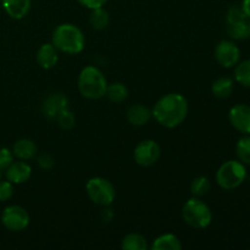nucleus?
Returning a JSON list of instances; mask_svg holds the SVG:
<instances>
[{"mask_svg":"<svg viewBox=\"0 0 250 250\" xmlns=\"http://www.w3.org/2000/svg\"><path fill=\"white\" fill-rule=\"evenodd\" d=\"M242 9H243L244 14L247 15V16L250 19V0H243V2H242Z\"/></svg>","mask_w":250,"mask_h":250,"instance_id":"31","label":"nucleus"},{"mask_svg":"<svg viewBox=\"0 0 250 250\" xmlns=\"http://www.w3.org/2000/svg\"><path fill=\"white\" fill-rule=\"evenodd\" d=\"M0 180H1V170H0Z\"/></svg>","mask_w":250,"mask_h":250,"instance_id":"32","label":"nucleus"},{"mask_svg":"<svg viewBox=\"0 0 250 250\" xmlns=\"http://www.w3.org/2000/svg\"><path fill=\"white\" fill-rule=\"evenodd\" d=\"M126 117L127 121L132 126L141 127L148 124L151 117H153V115H151V110H149V107L144 106L142 104H134L127 110Z\"/></svg>","mask_w":250,"mask_h":250,"instance_id":"16","label":"nucleus"},{"mask_svg":"<svg viewBox=\"0 0 250 250\" xmlns=\"http://www.w3.org/2000/svg\"><path fill=\"white\" fill-rule=\"evenodd\" d=\"M68 98L62 93H53V94L48 95L45 100L42 104V111L43 115L49 120H55L56 116L60 114L62 110L67 109Z\"/></svg>","mask_w":250,"mask_h":250,"instance_id":"10","label":"nucleus"},{"mask_svg":"<svg viewBox=\"0 0 250 250\" xmlns=\"http://www.w3.org/2000/svg\"><path fill=\"white\" fill-rule=\"evenodd\" d=\"M234 80L243 87L250 88V59L237 63L234 70Z\"/></svg>","mask_w":250,"mask_h":250,"instance_id":"23","label":"nucleus"},{"mask_svg":"<svg viewBox=\"0 0 250 250\" xmlns=\"http://www.w3.org/2000/svg\"><path fill=\"white\" fill-rule=\"evenodd\" d=\"M236 153L241 163L250 165V136L243 137L237 142Z\"/></svg>","mask_w":250,"mask_h":250,"instance_id":"25","label":"nucleus"},{"mask_svg":"<svg viewBox=\"0 0 250 250\" xmlns=\"http://www.w3.org/2000/svg\"><path fill=\"white\" fill-rule=\"evenodd\" d=\"M1 224L9 231H23L29 225V214L20 205H10L2 210Z\"/></svg>","mask_w":250,"mask_h":250,"instance_id":"8","label":"nucleus"},{"mask_svg":"<svg viewBox=\"0 0 250 250\" xmlns=\"http://www.w3.org/2000/svg\"><path fill=\"white\" fill-rule=\"evenodd\" d=\"M107 84L104 73L97 66H85L78 75V90L88 100H98L105 97Z\"/></svg>","mask_w":250,"mask_h":250,"instance_id":"3","label":"nucleus"},{"mask_svg":"<svg viewBox=\"0 0 250 250\" xmlns=\"http://www.w3.org/2000/svg\"><path fill=\"white\" fill-rule=\"evenodd\" d=\"M229 120L238 132L250 134V106L246 104H237L229 110Z\"/></svg>","mask_w":250,"mask_h":250,"instance_id":"11","label":"nucleus"},{"mask_svg":"<svg viewBox=\"0 0 250 250\" xmlns=\"http://www.w3.org/2000/svg\"><path fill=\"white\" fill-rule=\"evenodd\" d=\"M36 158L37 161H38V165L41 166V168H43V170H50V168H53L54 165H55L54 158L48 153L39 154Z\"/></svg>","mask_w":250,"mask_h":250,"instance_id":"29","label":"nucleus"},{"mask_svg":"<svg viewBox=\"0 0 250 250\" xmlns=\"http://www.w3.org/2000/svg\"><path fill=\"white\" fill-rule=\"evenodd\" d=\"M234 88V83L229 77H220L214 81L211 85L212 94L220 99H226L232 94Z\"/></svg>","mask_w":250,"mask_h":250,"instance_id":"19","label":"nucleus"},{"mask_svg":"<svg viewBox=\"0 0 250 250\" xmlns=\"http://www.w3.org/2000/svg\"><path fill=\"white\" fill-rule=\"evenodd\" d=\"M51 43L59 50L68 55L80 54L84 49L85 38L82 29L73 23H61L54 29Z\"/></svg>","mask_w":250,"mask_h":250,"instance_id":"2","label":"nucleus"},{"mask_svg":"<svg viewBox=\"0 0 250 250\" xmlns=\"http://www.w3.org/2000/svg\"><path fill=\"white\" fill-rule=\"evenodd\" d=\"M89 23L95 31H103L106 28L110 23V15L106 10L103 7L93 9L89 16Z\"/></svg>","mask_w":250,"mask_h":250,"instance_id":"20","label":"nucleus"},{"mask_svg":"<svg viewBox=\"0 0 250 250\" xmlns=\"http://www.w3.org/2000/svg\"><path fill=\"white\" fill-rule=\"evenodd\" d=\"M88 198L100 207H110L116 198L114 185L104 177H93L85 185Z\"/></svg>","mask_w":250,"mask_h":250,"instance_id":"6","label":"nucleus"},{"mask_svg":"<svg viewBox=\"0 0 250 250\" xmlns=\"http://www.w3.org/2000/svg\"><path fill=\"white\" fill-rule=\"evenodd\" d=\"M6 178L12 185H22L27 182L32 176V167L26 161L19 160L14 161L6 168Z\"/></svg>","mask_w":250,"mask_h":250,"instance_id":"12","label":"nucleus"},{"mask_svg":"<svg viewBox=\"0 0 250 250\" xmlns=\"http://www.w3.org/2000/svg\"><path fill=\"white\" fill-rule=\"evenodd\" d=\"M215 59L225 68L234 67L239 62L241 51L231 41H221L215 48Z\"/></svg>","mask_w":250,"mask_h":250,"instance_id":"9","label":"nucleus"},{"mask_svg":"<svg viewBox=\"0 0 250 250\" xmlns=\"http://www.w3.org/2000/svg\"><path fill=\"white\" fill-rule=\"evenodd\" d=\"M153 250H180L182 249L181 239L173 233H165L155 238L151 244Z\"/></svg>","mask_w":250,"mask_h":250,"instance_id":"18","label":"nucleus"},{"mask_svg":"<svg viewBox=\"0 0 250 250\" xmlns=\"http://www.w3.org/2000/svg\"><path fill=\"white\" fill-rule=\"evenodd\" d=\"M247 178V168L239 160H229L216 172V182L222 189L232 190L242 186Z\"/></svg>","mask_w":250,"mask_h":250,"instance_id":"5","label":"nucleus"},{"mask_svg":"<svg viewBox=\"0 0 250 250\" xmlns=\"http://www.w3.org/2000/svg\"><path fill=\"white\" fill-rule=\"evenodd\" d=\"M14 194V185L10 181L0 180V202H7Z\"/></svg>","mask_w":250,"mask_h":250,"instance_id":"28","label":"nucleus"},{"mask_svg":"<svg viewBox=\"0 0 250 250\" xmlns=\"http://www.w3.org/2000/svg\"><path fill=\"white\" fill-rule=\"evenodd\" d=\"M105 97L110 102L119 104V103L125 102L128 98V88L121 82H114L111 84H107Z\"/></svg>","mask_w":250,"mask_h":250,"instance_id":"21","label":"nucleus"},{"mask_svg":"<svg viewBox=\"0 0 250 250\" xmlns=\"http://www.w3.org/2000/svg\"><path fill=\"white\" fill-rule=\"evenodd\" d=\"M227 33L232 39L236 41H244V39L250 38V19L246 17L238 21L229 22L226 23Z\"/></svg>","mask_w":250,"mask_h":250,"instance_id":"17","label":"nucleus"},{"mask_svg":"<svg viewBox=\"0 0 250 250\" xmlns=\"http://www.w3.org/2000/svg\"><path fill=\"white\" fill-rule=\"evenodd\" d=\"M182 217L188 226L197 229H204L211 224L212 212L200 198L192 197L183 205Z\"/></svg>","mask_w":250,"mask_h":250,"instance_id":"4","label":"nucleus"},{"mask_svg":"<svg viewBox=\"0 0 250 250\" xmlns=\"http://www.w3.org/2000/svg\"><path fill=\"white\" fill-rule=\"evenodd\" d=\"M12 153H14L15 158L19 160H32L37 156L38 149H37L36 143L32 139L22 138L15 142L14 146H12Z\"/></svg>","mask_w":250,"mask_h":250,"instance_id":"15","label":"nucleus"},{"mask_svg":"<svg viewBox=\"0 0 250 250\" xmlns=\"http://www.w3.org/2000/svg\"><path fill=\"white\" fill-rule=\"evenodd\" d=\"M14 153L9 148H0V170H6L14 163Z\"/></svg>","mask_w":250,"mask_h":250,"instance_id":"27","label":"nucleus"},{"mask_svg":"<svg viewBox=\"0 0 250 250\" xmlns=\"http://www.w3.org/2000/svg\"><path fill=\"white\" fill-rule=\"evenodd\" d=\"M56 121H58L59 126L63 129H71L75 127L76 125V116L72 111L70 110V107L62 110L60 114L56 116Z\"/></svg>","mask_w":250,"mask_h":250,"instance_id":"26","label":"nucleus"},{"mask_svg":"<svg viewBox=\"0 0 250 250\" xmlns=\"http://www.w3.org/2000/svg\"><path fill=\"white\" fill-rule=\"evenodd\" d=\"M82 6L87 7V9L93 10L98 9V7H103L107 2V0H77Z\"/></svg>","mask_w":250,"mask_h":250,"instance_id":"30","label":"nucleus"},{"mask_svg":"<svg viewBox=\"0 0 250 250\" xmlns=\"http://www.w3.org/2000/svg\"><path fill=\"white\" fill-rule=\"evenodd\" d=\"M121 248L124 250H146L149 246L144 236L139 233H129L122 239Z\"/></svg>","mask_w":250,"mask_h":250,"instance_id":"22","label":"nucleus"},{"mask_svg":"<svg viewBox=\"0 0 250 250\" xmlns=\"http://www.w3.org/2000/svg\"><path fill=\"white\" fill-rule=\"evenodd\" d=\"M189 106L188 102L180 93H168L163 95L151 110L154 120L165 128H176L183 124Z\"/></svg>","mask_w":250,"mask_h":250,"instance_id":"1","label":"nucleus"},{"mask_svg":"<svg viewBox=\"0 0 250 250\" xmlns=\"http://www.w3.org/2000/svg\"><path fill=\"white\" fill-rule=\"evenodd\" d=\"M210 187H211V185H210L209 178L205 177V176H199V177L194 178L190 183V193H192L193 197H204L210 190Z\"/></svg>","mask_w":250,"mask_h":250,"instance_id":"24","label":"nucleus"},{"mask_svg":"<svg viewBox=\"0 0 250 250\" xmlns=\"http://www.w3.org/2000/svg\"><path fill=\"white\" fill-rule=\"evenodd\" d=\"M2 9L14 20H22L29 14L32 0H1Z\"/></svg>","mask_w":250,"mask_h":250,"instance_id":"14","label":"nucleus"},{"mask_svg":"<svg viewBox=\"0 0 250 250\" xmlns=\"http://www.w3.org/2000/svg\"><path fill=\"white\" fill-rule=\"evenodd\" d=\"M161 155V148L153 139H144L134 148L133 158L137 165L142 167H150L155 165Z\"/></svg>","mask_w":250,"mask_h":250,"instance_id":"7","label":"nucleus"},{"mask_svg":"<svg viewBox=\"0 0 250 250\" xmlns=\"http://www.w3.org/2000/svg\"><path fill=\"white\" fill-rule=\"evenodd\" d=\"M36 60L42 68L50 70L58 65L59 50L53 45V43L42 44L37 50Z\"/></svg>","mask_w":250,"mask_h":250,"instance_id":"13","label":"nucleus"}]
</instances>
